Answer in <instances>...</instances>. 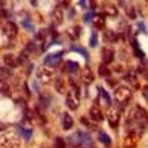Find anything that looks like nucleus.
Returning <instances> with one entry per match:
<instances>
[{"label":"nucleus","mask_w":148,"mask_h":148,"mask_svg":"<svg viewBox=\"0 0 148 148\" xmlns=\"http://www.w3.org/2000/svg\"><path fill=\"white\" fill-rule=\"evenodd\" d=\"M147 125H148V114L147 111L142 108V107H135L130 114L127 117V121H126V129L127 132L130 133H136L138 136L144 133V130L147 129Z\"/></svg>","instance_id":"1"},{"label":"nucleus","mask_w":148,"mask_h":148,"mask_svg":"<svg viewBox=\"0 0 148 148\" xmlns=\"http://www.w3.org/2000/svg\"><path fill=\"white\" fill-rule=\"evenodd\" d=\"M71 144L76 147V148H93L92 139L88 133H84L82 130H77L76 133L71 136Z\"/></svg>","instance_id":"2"},{"label":"nucleus","mask_w":148,"mask_h":148,"mask_svg":"<svg viewBox=\"0 0 148 148\" xmlns=\"http://www.w3.org/2000/svg\"><path fill=\"white\" fill-rule=\"evenodd\" d=\"M36 76H37V79H39L42 83L47 84V83H51V82L55 80V70L51 65L46 64V65H42V67L37 68Z\"/></svg>","instance_id":"3"},{"label":"nucleus","mask_w":148,"mask_h":148,"mask_svg":"<svg viewBox=\"0 0 148 148\" xmlns=\"http://www.w3.org/2000/svg\"><path fill=\"white\" fill-rule=\"evenodd\" d=\"M114 98L120 105H127L132 99V90L127 86H119L114 92Z\"/></svg>","instance_id":"4"},{"label":"nucleus","mask_w":148,"mask_h":148,"mask_svg":"<svg viewBox=\"0 0 148 148\" xmlns=\"http://www.w3.org/2000/svg\"><path fill=\"white\" fill-rule=\"evenodd\" d=\"M21 139L15 133H5L0 136V148H19Z\"/></svg>","instance_id":"5"},{"label":"nucleus","mask_w":148,"mask_h":148,"mask_svg":"<svg viewBox=\"0 0 148 148\" xmlns=\"http://www.w3.org/2000/svg\"><path fill=\"white\" fill-rule=\"evenodd\" d=\"M79 104H80V99H79V89L76 86L67 92V96H65V105L70 108V110H77L79 108Z\"/></svg>","instance_id":"6"},{"label":"nucleus","mask_w":148,"mask_h":148,"mask_svg":"<svg viewBox=\"0 0 148 148\" xmlns=\"http://www.w3.org/2000/svg\"><path fill=\"white\" fill-rule=\"evenodd\" d=\"M107 119H108L110 126L116 129L119 126V121H120V111L117 108H110L107 111Z\"/></svg>","instance_id":"7"},{"label":"nucleus","mask_w":148,"mask_h":148,"mask_svg":"<svg viewBox=\"0 0 148 148\" xmlns=\"http://www.w3.org/2000/svg\"><path fill=\"white\" fill-rule=\"evenodd\" d=\"M3 62H5V65L9 67V68H16V67L19 65V59L15 58V55H12V53H6V55L3 56Z\"/></svg>","instance_id":"8"},{"label":"nucleus","mask_w":148,"mask_h":148,"mask_svg":"<svg viewBox=\"0 0 148 148\" xmlns=\"http://www.w3.org/2000/svg\"><path fill=\"white\" fill-rule=\"evenodd\" d=\"M93 80H95V77H93L92 70H90L89 67H84V68L82 70V82H83L84 84H90Z\"/></svg>","instance_id":"9"},{"label":"nucleus","mask_w":148,"mask_h":148,"mask_svg":"<svg viewBox=\"0 0 148 148\" xmlns=\"http://www.w3.org/2000/svg\"><path fill=\"white\" fill-rule=\"evenodd\" d=\"M52 18H53V22L56 24V25H59V24L64 22V10L61 6H56L52 12Z\"/></svg>","instance_id":"10"},{"label":"nucleus","mask_w":148,"mask_h":148,"mask_svg":"<svg viewBox=\"0 0 148 148\" xmlns=\"http://www.w3.org/2000/svg\"><path fill=\"white\" fill-rule=\"evenodd\" d=\"M89 116L90 119H93L95 121H102L104 120V114H102V110L98 107V105H93L89 111Z\"/></svg>","instance_id":"11"},{"label":"nucleus","mask_w":148,"mask_h":148,"mask_svg":"<svg viewBox=\"0 0 148 148\" xmlns=\"http://www.w3.org/2000/svg\"><path fill=\"white\" fill-rule=\"evenodd\" d=\"M138 135L136 133H130L129 132V135L126 136V139H125V148H135L136 147V144H138Z\"/></svg>","instance_id":"12"},{"label":"nucleus","mask_w":148,"mask_h":148,"mask_svg":"<svg viewBox=\"0 0 148 148\" xmlns=\"http://www.w3.org/2000/svg\"><path fill=\"white\" fill-rule=\"evenodd\" d=\"M102 61H104V64H110V62H113V59H114V51L113 49H110V47H102Z\"/></svg>","instance_id":"13"},{"label":"nucleus","mask_w":148,"mask_h":148,"mask_svg":"<svg viewBox=\"0 0 148 148\" xmlns=\"http://www.w3.org/2000/svg\"><path fill=\"white\" fill-rule=\"evenodd\" d=\"M5 34L8 37H16V34H18L16 24L15 22H8L6 25H5Z\"/></svg>","instance_id":"14"},{"label":"nucleus","mask_w":148,"mask_h":148,"mask_svg":"<svg viewBox=\"0 0 148 148\" xmlns=\"http://www.w3.org/2000/svg\"><path fill=\"white\" fill-rule=\"evenodd\" d=\"M61 56H62V52H56V53H52V55H47L46 59H45V62L47 65H55V64H58V61L61 59Z\"/></svg>","instance_id":"15"},{"label":"nucleus","mask_w":148,"mask_h":148,"mask_svg":"<svg viewBox=\"0 0 148 148\" xmlns=\"http://www.w3.org/2000/svg\"><path fill=\"white\" fill-rule=\"evenodd\" d=\"M92 24L96 30H102L105 27V18L104 15H98V16H93L92 18Z\"/></svg>","instance_id":"16"},{"label":"nucleus","mask_w":148,"mask_h":148,"mask_svg":"<svg viewBox=\"0 0 148 148\" xmlns=\"http://www.w3.org/2000/svg\"><path fill=\"white\" fill-rule=\"evenodd\" d=\"M55 89L58 90V93H67V83H65V80L62 79V77H58L56 80H55Z\"/></svg>","instance_id":"17"},{"label":"nucleus","mask_w":148,"mask_h":148,"mask_svg":"<svg viewBox=\"0 0 148 148\" xmlns=\"http://www.w3.org/2000/svg\"><path fill=\"white\" fill-rule=\"evenodd\" d=\"M104 15L108 16H117L119 15V10L114 5H104Z\"/></svg>","instance_id":"18"},{"label":"nucleus","mask_w":148,"mask_h":148,"mask_svg":"<svg viewBox=\"0 0 148 148\" xmlns=\"http://www.w3.org/2000/svg\"><path fill=\"white\" fill-rule=\"evenodd\" d=\"M73 125H74V121H73L71 116L70 114H64L62 116V129L64 130H70L73 127Z\"/></svg>","instance_id":"19"},{"label":"nucleus","mask_w":148,"mask_h":148,"mask_svg":"<svg viewBox=\"0 0 148 148\" xmlns=\"http://www.w3.org/2000/svg\"><path fill=\"white\" fill-rule=\"evenodd\" d=\"M98 92H99V99H101L105 105H111V98H110V95L107 93V90L102 89V88H98Z\"/></svg>","instance_id":"20"},{"label":"nucleus","mask_w":148,"mask_h":148,"mask_svg":"<svg viewBox=\"0 0 148 148\" xmlns=\"http://www.w3.org/2000/svg\"><path fill=\"white\" fill-rule=\"evenodd\" d=\"M105 39H107V42H110V43H116V42L119 40V36H117L114 31L107 30V31H105Z\"/></svg>","instance_id":"21"},{"label":"nucleus","mask_w":148,"mask_h":148,"mask_svg":"<svg viewBox=\"0 0 148 148\" xmlns=\"http://www.w3.org/2000/svg\"><path fill=\"white\" fill-rule=\"evenodd\" d=\"M65 70H67V73H76V71L79 70V64L74 62V61H67Z\"/></svg>","instance_id":"22"},{"label":"nucleus","mask_w":148,"mask_h":148,"mask_svg":"<svg viewBox=\"0 0 148 148\" xmlns=\"http://www.w3.org/2000/svg\"><path fill=\"white\" fill-rule=\"evenodd\" d=\"M12 77V71L9 70V67H0V79H10Z\"/></svg>","instance_id":"23"},{"label":"nucleus","mask_w":148,"mask_h":148,"mask_svg":"<svg viewBox=\"0 0 148 148\" xmlns=\"http://www.w3.org/2000/svg\"><path fill=\"white\" fill-rule=\"evenodd\" d=\"M0 93L10 95V88H9V84H8L3 79H0Z\"/></svg>","instance_id":"24"},{"label":"nucleus","mask_w":148,"mask_h":148,"mask_svg":"<svg viewBox=\"0 0 148 148\" xmlns=\"http://www.w3.org/2000/svg\"><path fill=\"white\" fill-rule=\"evenodd\" d=\"M98 139H99L101 144H104V145H107V147H110V144H111V139H110V136H108L105 132H101L99 136H98Z\"/></svg>","instance_id":"25"},{"label":"nucleus","mask_w":148,"mask_h":148,"mask_svg":"<svg viewBox=\"0 0 148 148\" xmlns=\"http://www.w3.org/2000/svg\"><path fill=\"white\" fill-rule=\"evenodd\" d=\"M98 73H99V76L101 77H110V70H108V67L107 65H101L99 67V70H98Z\"/></svg>","instance_id":"26"},{"label":"nucleus","mask_w":148,"mask_h":148,"mask_svg":"<svg viewBox=\"0 0 148 148\" xmlns=\"http://www.w3.org/2000/svg\"><path fill=\"white\" fill-rule=\"evenodd\" d=\"M18 130L21 132V135H22V136L25 138V139H30V138H31V129H25V127L19 126V127H18Z\"/></svg>","instance_id":"27"},{"label":"nucleus","mask_w":148,"mask_h":148,"mask_svg":"<svg viewBox=\"0 0 148 148\" xmlns=\"http://www.w3.org/2000/svg\"><path fill=\"white\" fill-rule=\"evenodd\" d=\"M55 148H67V145L61 138H56L55 139Z\"/></svg>","instance_id":"28"},{"label":"nucleus","mask_w":148,"mask_h":148,"mask_svg":"<svg viewBox=\"0 0 148 148\" xmlns=\"http://www.w3.org/2000/svg\"><path fill=\"white\" fill-rule=\"evenodd\" d=\"M89 45H90L92 47H95V46L98 45V39H96V33H95V31H93L92 36H90V42H89Z\"/></svg>","instance_id":"29"},{"label":"nucleus","mask_w":148,"mask_h":148,"mask_svg":"<svg viewBox=\"0 0 148 148\" xmlns=\"http://www.w3.org/2000/svg\"><path fill=\"white\" fill-rule=\"evenodd\" d=\"M73 33H74V37L77 39V37H80V34H82V28L79 25H76V27L73 28Z\"/></svg>","instance_id":"30"},{"label":"nucleus","mask_w":148,"mask_h":148,"mask_svg":"<svg viewBox=\"0 0 148 148\" xmlns=\"http://www.w3.org/2000/svg\"><path fill=\"white\" fill-rule=\"evenodd\" d=\"M90 18H93V15H92V14H86V15H84V22H89V21H90Z\"/></svg>","instance_id":"31"},{"label":"nucleus","mask_w":148,"mask_h":148,"mask_svg":"<svg viewBox=\"0 0 148 148\" xmlns=\"http://www.w3.org/2000/svg\"><path fill=\"white\" fill-rule=\"evenodd\" d=\"M95 5H96V3H95V0H89V6H90L92 9H95V8H96Z\"/></svg>","instance_id":"32"},{"label":"nucleus","mask_w":148,"mask_h":148,"mask_svg":"<svg viewBox=\"0 0 148 148\" xmlns=\"http://www.w3.org/2000/svg\"><path fill=\"white\" fill-rule=\"evenodd\" d=\"M0 3H5V0H0Z\"/></svg>","instance_id":"33"}]
</instances>
